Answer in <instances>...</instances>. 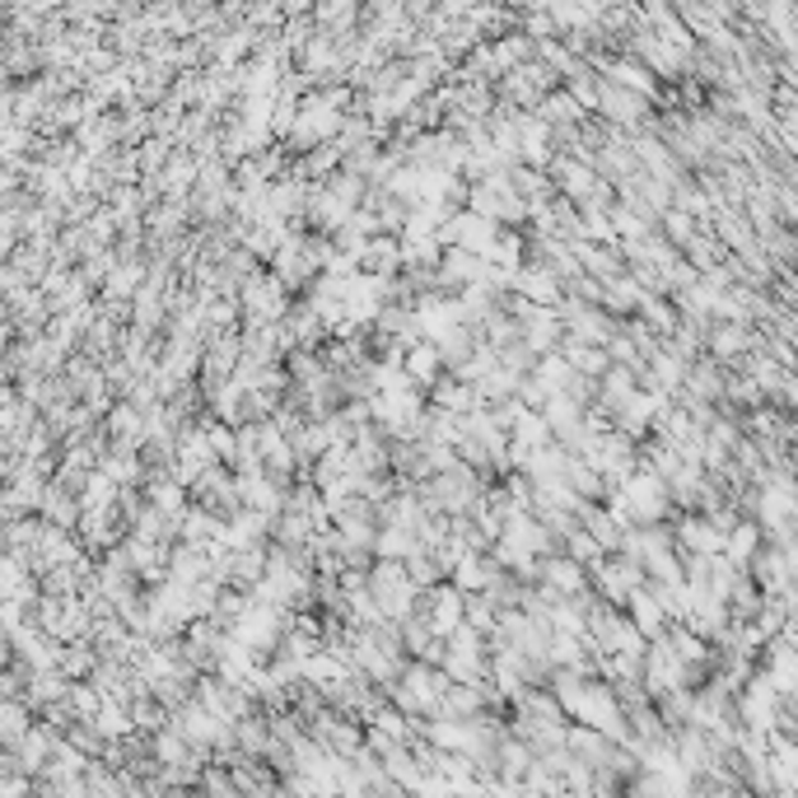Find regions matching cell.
I'll return each instance as SVG.
<instances>
[{"instance_id":"1","label":"cell","mask_w":798,"mask_h":798,"mask_svg":"<svg viewBox=\"0 0 798 798\" xmlns=\"http://www.w3.org/2000/svg\"><path fill=\"white\" fill-rule=\"evenodd\" d=\"M439 374H443V364H439L435 341H416V346L402 350V379H406V387H416L420 397H425V387H430Z\"/></svg>"},{"instance_id":"2","label":"cell","mask_w":798,"mask_h":798,"mask_svg":"<svg viewBox=\"0 0 798 798\" xmlns=\"http://www.w3.org/2000/svg\"><path fill=\"white\" fill-rule=\"evenodd\" d=\"M99 667V659H94V649L89 644H76V649H66L61 654V673L66 677H85V673H94Z\"/></svg>"},{"instance_id":"3","label":"cell","mask_w":798,"mask_h":798,"mask_svg":"<svg viewBox=\"0 0 798 798\" xmlns=\"http://www.w3.org/2000/svg\"><path fill=\"white\" fill-rule=\"evenodd\" d=\"M5 663H10V649H5V644H0V667H5Z\"/></svg>"}]
</instances>
